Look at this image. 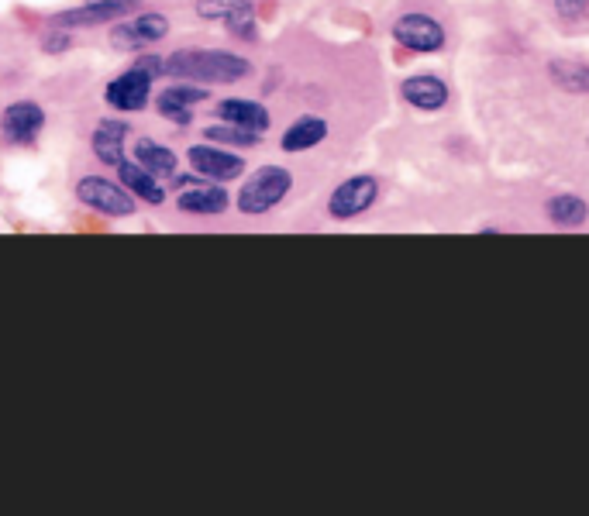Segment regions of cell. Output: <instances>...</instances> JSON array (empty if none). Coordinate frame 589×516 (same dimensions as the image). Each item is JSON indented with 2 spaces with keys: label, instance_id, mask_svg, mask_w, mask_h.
<instances>
[{
  "label": "cell",
  "instance_id": "5",
  "mask_svg": "<svg viewBox=\"0 0 589 516\" xmlns=\"http://www.w3.org/2000/svg\"><path fill=\"white\" fill-rule=\"evenodd\" d=\"M379 197V179L376 176H352L341 186H335V193L328 197V214L335 221H352V217H362L366 210L376 203Z\"/></svg>",
  "mask_w": 589,
  "mask_h": 516
},
{
  "label": "cell",
  "instance_id": "19",
  "mask_svg": "<svg viewBox=\"0 0 589 516\" xmlns=\"http://www.w3.org/2000/svg\"><path fill=\"white\" fill-rule=\"evenodd\" d=\"M124 135H128L124 121H100V128L93 131V152H97V159L104 162V166L118 169L124 162V152H121Z\"/></svg>",
  "mask_w": 589,
  "mask_h": 516
},
{
  "label": "cell",
  "instance_id": "9",
  "mask_svg": "<svg viewBox=\"0 0 589 516\" xmlns=\"http://www.w3.org/2000/svg\"><path fill=\"white\" fill-rule=\"evenodd\" d=\"M197 14L207 21H224L235 35L255 38V7L252 0H197Z\"/></svg>",
  "mask_w": 589,
  "mask_h": 516
},
{
  "label": "cell",
  "instance_id": "24",
  "mask_svg": "<svg viewBox=\"0 0 589 516\" xmlns=\"http://www.w3.org/2000/svg\"><path fill=\"white\" fill-rule=\"evenodd\" d=\"M45 49H49V52H56V49H66V38H49V42H45Z\"/></svg>",
  "mask_w": 589,
  "mask_h": 516
},
{
  "label": "cell",
  "instance_id": "18",
  "mask_svg": "<svg viewBox=\"0 0 589 516\" xmlns=\"http://www.w3.org/2000/svg\"><path fill=\"white\" fill-rule=\"evenodd\" d=\"M217 114H221V121L242 124V128H252V131L269 128V111L259 100H221V104H217Z\"/></svg>",
  "mask_w": 589,
  "mask_h": 516
},
{
  "label": "cell",
  "instance_id": "1",
  "mask_svg": "<svg viewBox=\"0 0 589 516\" xmlns=\"http://www.w3.org/2000/svg\"><path fill=\"white\" fill-rule=\"evenodd\" d=\"M162 73L176 80H200V83H238L252 73V66L235 52H173L162 62Z\"/></svg>",
  "mask_w": 589,
  "mask_h": 516
},
{
  "label": "cell",
  "instance_id": "15",
  "mask_svg": "<svg viewBox=\"0 0 589 516\" xmlns=\"http://www.w3.org/2000/svg\"><path fill=\"white\" fill-rule=\"evenodd\" d=\"M118 179H121L124 190L135 193L138 200H149V203H162V200H166V190L159 186L155 172H149L145 166H138V162H121V166H118Z\"/></svg>",
  "mask_w": 589,
  "mask_h": 516
},
{
  "label": "cell",
  "instance_id": "11",
  "mask_svg": "<svg viewBox=\"0 0 589 516\" xmlns=\"http://www.w3.org/2000/svg\"><path fill=\"white\" fill-rule=\"evenodd\" d=\"M138 0H83L73 11L56 14V25L62 28H76V25H104V21H114L118 14L131 11Z\"/></svg>",
  "mask_w": 589,
  "mask_h": 516
},
{
  "label": "cell",
  "instance_id": "6",
  "mask_svg": "<svg viewBox=\"0 0 589 516\" xmlns=\"http://www.w3.org/2000/svg\"><path fill=\"white\" fill-rule=\"evenodd\" d=\"M76 197L107 217L135 214V197H131L121 183H111V179H104V176H83L80 183H76Z\"/></svg>",
  "mask_w": 589,
  "mask_h": 516
},
{
  "label": "cell",
  "instance_id": "7",
  "mask_svg": "<svg viewBox=\"0 0 589 516\" xmlns=\"http://www.w3.org/2000/svg\"><path fill=\"white\" fill-rule=\"evenodd\" d=\"M400 97L407 100L414 111L434 114V111H445L448 100H452V90H448V83L441 80V76L417 73V76H407V80L400 83Z\"/></svg>",
  "mask_w": 589,
  "mask_h": 516
},
{
  "label": "cell",
  "instance_id": "3",
  "mask_svg": "<svg viewBox=\"0 0 589 516\" xmlns=\"http://www.w3.org/2000/svg\"><path fill=\"white\" fill-rule=\"evenodd\" d=\"M390 35H393V42L403 45L407 52H417V56H434V52H441L448 45L445 25H441L434 14H424V11L400 14V18L393 21Z\"/></svg>",
  "mask_w": 589,
  "mask_h": 516
},
{
  "label": "cell",
  "instance_id": "2",
  "mask_svg": "<svg viewBox=\"0 0 589 516\" xmlns=\"http://www.w3.org/2000/svg\"><path fill=\"white\" fill-rule=\"evenodd\" d=\"M293 186V172L283 166H262L248 176V183L238 193V210L245 217H259L269 214L276 203H283V197L290 193Z\"/></svg>",
  "mask_w": 589,
  "mask_h": 516
},
{
  "label": "cell",
  "instance_id": "23",
  "mask_svg": "<svg viewBox=\"0 0 589 516\" xmlns=\"http://www.w3.org/2000/svg\"><path fill=\"white\" fill-rule=\"evenodd\" d=\"M555 11L565 21H586L589 14V0H555Z\"/></svg>",
  "mask_w": 589,
  "mask_h": 516
},
{
  "label": "cell",
  "instance_id": "17",
  "mask_svg": "<svg viewBox=\"0 0 589 516\" xmlns=\"http://www.w3.org/2000/svg\"><path fill=\"white\" fill-rule=\"evenodd\" d=\"M548 76L558 90L572 93V97H589V66L576 59H552L548 62Z\"/></svg>",
  "mask_w": 589,
  "mask_h": 516
},
{
  "label": "cell",
  "instance_id": "20",
  "mask_svg": "<svg viewBox=\"0 0 589 516\" xmlns=\"http://www.w3.org/2000/svg\"><path fill=\"white\" fill-rule=\"evenodd\" d=\"M224 207H228L224 186H186L180 193L183 214H221Z\"/></svg>",
  "mask_w": 589,
  "mask_h": 516
},
{
  "label": "cell",
  "instance_id": "16",
  "mask_svg": "<svg viewBox=\"0 0 589 516\" xmlns=\"http://www.w3.org/2000/svg\"><path fill=\"white\" fill-rule=\"evenodd\" d=\"M204 97L207 93L200 90V86H169V90L159 97V111L176 124H190L193 107H197Z\"/></svg>",
  "mask_w": 589,
  "mask_h": 516
},
{
  "label": "cell",
  "instance_id": "4",
  "mask_svg": "<svg viewBox=\"0 0 589 516\" xmlns=\"http://www.w3.org/2000/svg\"><path fill=\"white\" fill-rule=\"evenodd\" d=\"M155 73H162V59H142V62H135L128 73H121L114 83H107L104 100L114 107V111H124V114L142 111V107L149 104L152 76Z\"/></svg>",
  "mask_w": 589,
  "mask_h": 516
},
{
  "label": "cell",
  "instance_id": "14",
  "mask_svg": "<svg viewBox=\"0 0 589 516\" xmlns=\"http://www.w3.org/2000/svg\"><path fill=\"white\" fill-rule=\"evenodd\" d=\"M328 138V121L314 114H304L286 128L283 135V152H307V148L321 145Z\"/></svg>",
  "mask_w": 589,
  "mask_h": 516
},
{
  "label": "cell",
  "instance_id": "21",
  "mask_svg": "<svg viewBox=\"0 0 589 516\" xmlns=\"http://www.w3.org/2000/svg\"><path fill=\"white\" fill-rule=\"evenodd\" d=\"M135 159H138V166H145L149 172H155V176H173L176 172V155L169 152L166 145L152 142V138H138Z\"/></svg>",
  "mask_w": 589,
  "mask_h": 516
},
{
  "label": "cell",
  "instance_id": "22",
  "mask_svg": "<svg viewBox=\"0 0 589 516\" xmlns=\"http://www.w3.org/2000/svg\"><path fill=\"white\" fill-rule=\"evenodd\" d=\"M207 142H217V145H238V148H248L259 142L262 131H252V128H242V124H211V128L204 131Z\"/></svg>",
  "mask_w": 589,
  "mask_h": 516
},
{
  "label": "cell",
  "instance_id": "12",
  "mask_svg": "<svg viewBox=\"0 0 589 516\" xmlns=\"http://www.w3.org/2000/svg\"><path fill=\"white\" fill-rule=\"evenodd\" d=\"M169 31V21L162 18V14H138L135 21H128V25L114 28V42L118 45H145V42H159V38H166Z\"/></svg>",
  "mask_w": 589,
  "mask_h": 516
},
{
  "label": "cell",
  "instance_id": "10",
  "mask_svg": "<svg viewBox=\"0 0 589 516\" xmlns=\"http://www.w3.org/2000/svg\"><path fill=\"white\" fill-rule=\"evenodd\" d=\"M190 166L207 179H238L245 172V159L235 152H224L214 145H193L190 148Z\"/></svg>",
  "mask_w": 589,
  "mask_h": 516
},
{
  "label": "cell",
  "instance_id": "13",
  "mask_svg": "<svg viewBox=\"0 0 589 516\" xmlns=\"http://www.w3.org/2000/svg\"><path fill=\"white\" fill-rule=\"evenodd\" d=\"M545 217L555 224V228H583L589 221V203L576 193H555L552 200L545 203Z\"/></svg>",
  "mask_w": 589,
  "mask_h": 516
},
{
  "label": "cell",
  "instance_id": "8",
  "mask_svg": "<svg viewBox=\"0 0 589 516\" xmlns=\"http://www.w3.org/2000/svg\"><path fill=\"white\" fill-rule=\"evenodd\" d=\"M45 128V111L31 100H18L0 114V131L11 145H31Z\"/></svg>",
  "mask_w": 589,
  "mask_h": 516
}]
</instances>
